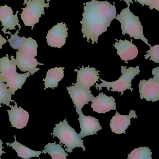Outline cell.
Returning a JSON list of instances; mask_svg holds the SVG:
<instances>
[{"label": "cell", "mask_w": 159, "mask_h": 159, "mask_svg": "<svg viewBox=\"0 0 159 159\" xmlns=\"http://www.w3.org/2000/svg\"><path fill=\"white\" fill-rule=\"evenodd\" d=\"M149 8L152 10L153 9H156L158 10L159 12V0H154L153 3L149 6Z\"/></svg>", "instance_id": "obj_28"}, {"label": "cell", "mask_w": 159, "mask_h": 159, "mask_svg": "<svg viewBox=\"0 0 159 159\" xmlns=\"http://www.w3.org/2000/svg\"><path fill=\"white\" fill-rule=\"evenodd\" d=\"M152 154L153 152L147 147H138L131 151L128 159H153Z\"/></svg>", "instance_id": "obj_23"}, {"label": "cell", "mask_w": 159, "mask_h": 159, "mask_svg": "<svg viewBox=\"0 0 159 159\" xmlns=\"http://www.w3.org/2000/svg\"><path fill=\"white\" fill-rule=\"evenodd\" d=\"M17 72L16 65L9 59L8 54L0 58V81L6 82L9 77Z\"/></svg>", "instance_id": "obj_18"}, {"label": "cell", "mask_w": 159, "mask_h": 159, "mask_svg": "<svg viewBox=\"0 0 159 159\" xmlns=\"http://www.w3.org/2000/svg\"><path fill=\"white\" fill-rule=\"evenodd\" d=\"M81 110L76 108V113L80 116L78 120L81 129L79 134L80 138L97 134V132L102 129L99 120L93 117L85 115Z\"/></svg>", "instance_id": "obj_8"}, {"label": "cell", "mask_w": 159, "mask_h": 159, "mask_svg": "<svg viewBox=\"0 0 159 159\" xmlns=\"http://www.w3.org/2000/svg\"><path fill=\"white\" fill-rule=\"evenodd\" d=\"M118 42L115 43L114 45L115 48L117 50V55L120 57L122 60L125 61L128 63V61L132 60L137 57L138 55V49L137 47L134 44L132 40L131 41L125 39L124 41L117 39Z\"/></svg>", "instance_id": "obj_15"}, {"label": "cell", "mask_w": 159, "mask_h": 159, "mask_svg": "<svg viewBox=\"0 0 159 159\" xmlns=\"http://www.w3.org/2000/svg\"><path fill=\"white\" fill-rule=\"evenodd\" d=\"M121 72L122 75L116 81L108 82L101 78L100 80L102 83L99 85L95 83L96 85L95 87L98 88L99 91H101L102 87H106L109 91L110 88H112L111 91L121 92V95L127 89H130L132 91L133 89L131 88L132 86V81L136 75L140 73L139 66H136L134 68L130 67L129 69H127L125 66H122Z\"/></svg>", "instance_id": "obj_4"}, {"label": "cell", "mask_w": 159, "mask_h": 159, "mask_svg": "<svg viewBox=\"0 0 159 159\" xmlns=\"http://www.w3.org/2000/svg\"><path fill=\"white\" fill-rule=\"evenodd\" d=\"M52 134L54 137L58 138L60 143L67 147L65 150L69 153H71L76 147L82 148L83 151H86L82 138L75 130L70 126L66 119L63 122L61 121L56 124V127L54 128L53 133H51V135Z\"/></svg>", "instance_id": "obj_3"}, {"label": "cell", "mask_w": 159, "mask_h": 159, "mask_svg": "<svg viewBox=\"0 0 159 159\" xmlns=\"http://www.w3.org/2000/svg\"><path fill=\"white\" fill-rule=\"evenodd\" d=\"M64 67H55L49 69L46 74V76L44 81L45 89L57 87L58 83L61 81L64 77Z\"/></svg>", "instance_id": "obj_17"}, {"label": "cell", "mask_w": 159, "mask_h": 159, "mask_svg": "<svg viewBox=\"0 0 159 159\" xmlns=\"http://www.w3.org/2000/svg\"><path fill=\"white\" fill-rule=\"evenodd\" d=\"M30 76V73L29 72L24 74L18 73L16 72L7 79L6 84L8 88V90L12 93V95H14L17 90L22 88V86Z\"/></svg>", "instance_id": "obj_20"}, {"label": "cell", "mask_w": 159, "mask_h": 159, "mask_svg": "<svg viewBox=\"0 0 159 159\" xmlns=\"http://www.w3.org/2000/svg\"><path fill=\"white\" fill-rule=\"evenodd\" d=\"M43 154H48L51 156L52 159H67L66 157L68 154L65 153L64 149L59 144L48 143L45 147L44 150L43 151Z\"/></svg>", "instance_id": "obj_21"}, {"label": "cell", "mask_w": 159, "mask_h": 159, "mask_svg": "<svg viewBox=\"0 0 159 159\" xmlns=\"http://www.w3.org/2000/svg\"><path fill=\"white\" fill-rule=\"evenodd\" d=\"M13 102L15 106L10 105L11 109L7 110L9 120L12 127L20 129L27 126L30 115L22 107H18L17 104L14 100Z\"/></svg>", "instance_id": "obj_13"}, {"label": "cell", "mask_w": 159, "mask_h": 159, "mask_svg": "<svg viewBox=\"0 0 159 159\" xmlns=\"http://www.w3.org/2000/svg\"><path fill=\"white\" fill-rule=\"evenodd\" d=\"M120 1H124V2H126V3L128 5V7H129L130 6L131 3H133L132 0H120ZM135 1L138 2L142 5L148 6H149L153 3L154 0H135Z\"/></svg>", "instance_id": "obj_27"}, {"label": "cell", "mask_w": 159, "mask_h": 159, "mask_svg": "<svg viewBox=\"0 0 159 159\" xmlns=\"http://www.w3.org/2000/svg\"><path fill=\"white\" fill-rule=\"evenodd\" d=\"M20 29L21 28H19L18 30H17L14 34H11L10 31L7 32H6L5 33L9 34L10 35V38H8V42H9L10 46L14 49H17L18 50H19L21 48L24 43L25 38L24 36L20 37L18 35L19 31Z\"/></svg>", "instance_id": "obj_25"}, {"label": "cell", "mask_w": 159, "mask_h": 159, "mask_svg": "<svg viewBox=\"0 0 159 159\" xmlns=\"http://www.w3.org/2000/svg\"><path fill=\"white\" fill-rule=\"evenodd\" d=\"M91 107L93 111L99 114H105L112 110H116L115 99L107 96L102 92L100 93L92 101Z\"/></svg>", "instance_id": "obj_16"}, {"label": "cell", "mask_w": 159, "mask_h": 159, "mask_svg": "<svg viewBox=\"0 0 159 159\" xmlns=\"http://www.w3.org/2000/svg\"><path fill=\"white\" fill-rule=\"evenodd\" d=\"M83 4L84 12L80 21L82 37L87 38L88 42L91 39L92 44L97 43L100 35L107 31L111 21L116 18V6L107 1L97 0H92Z\"/></svg>", "instance_id": "obj_1"}, {"label": "cell", "mask_w": 159, "mask_h": 159, "mask_svg": "<svg viewBox=\"0 0 159 159\" xmlns=\"http://www.w3.org/2000/svg\"><path fill=\"white\" fill-rule=\"evenodd\" d=\"M18 12L17 10L16 14L14 15L13 10L10 7L6 5L0 7V21L3 27L2 30L4 33H6L7 30H16V26L21 28V26L19 23Z\"/></svg>", "instance_id": "obj_14"}, {"label": "cell", "mask_w": 159, "mask_h": 159, "mask_svg": "<svg viewBox=\"0 0 159 159\" xmlns=\"http://www.w3.org/2000/svg\"><path fill=\"white\" fill-rule=\"evenodd\" d=\"M67 89L75 107L77 109H82L85 105L89 104V102L92 101L95 98L92 94L90 89L75 85L70 86L69 87H67Z\"/></svg>", "instance_id": "obj_9"}, {"label": "cell", "mask_w": 159, "mask_h": 159, "mask_svg": "<svg viewBox=\"0 0 159 159\" xmlns=\"http://www.w3.org/2000/svg\"><path fill=\"white\" fill-rule=\"evenodd\" d=\"M15 142L10 144L7 143L6 145L8 147H12V148L16 152L17 156L19 157L24 159H29L34 157H38L42 154V151H34L28 148L27 147L17 142L16 139V135L14 136Z\"/></svg>", "instance_id": "obj_19"}, {"label": "cell", "mask_w": 159, "mask_h": 159, "mask_svg": "<svg viewBox=\"0 0 159 159\" xmlns=\"http://www.w3.org/2000/svg\"><path fill=\"white\" fill-rule=\"evenodd\" d=\"M68 29L63 22L58 23L50 29L46 36L48 45L52 48H61L66 43Z\"/></svg>", "instance_id": "obj_6"}, {"label": "cell", "mask_w": 159, "mask_h": 159, "mask_svg": "<svg viewBox=\"0 0 159 159\" xmlns=\"http://www.w3.org/2000/svg\"><path fill=\"white\" fill-rule=\"evenodd\" d=\"M6 84L0 81V107H2L1 104H5L10 106V103L13 102L12 100V94L7 89Z\"/></svg>", "instance_id": "obj_24"}, {"label": "cell", "mask_w": 159, "mask_h": 159, "mask_svg": "<svg viewBox=\"0 0 159 159\" xmlns=\"http://www.w3.org/2000/svg\"><path fill=\"white\" fill-rule=\"evenodd\" d=\"M147 54L145 55V59H149L156 63H159V45L150 46V49L146 51Z\"/></svg>", "instance_id": "obj_26"}, {"label": "cell", "mask_w": 159, "mask_h": 159, "mask_svg": "<svg viewBox=\"0 0 159 159\" xmlns=\"http://www.w3.org/2000/svg\"><path fill=\"white\" fill-rule=\"evenodd\" d=\"M48 2H50V0H46Z\"/></svg>", "instance_id": "obj_32"}, {"label": "cell", "mask_w": 159, "mask_h": 159, "mask_svg": "<svg viewBox=\"0 0 159 159\" xmlns=\"http://www.w3.org/2000/svg\"><path fill=\"white\" fill-rule=\"evenodd\" d=\"M115 19L121 24L122 34L124 35L128 34L131 38L141 39L147 45L151 46L148 44V40L144 35L143 29L139 17L131 11L129 7L122 9L120 14L117 15Z\"/></svg>", "instance_id": "obj_2"}, {"label": "cell", "mask_w": 159, "mask_h": 159, "mask_svg": "<svg viewBox=\"0 0 159 159\" xmlns=\"http://www.w3.org/2000/svg\"><path fill=\"white\" fill-rule=\"evenodd\" d=\"M46 0H24L23 5L26 7L22 8L21 19L26 26L32 27L33 30L38 23L42 15H44V8H48L49 2L46 3Z\"/></svg>", "instance_id": "obj_5"}, {"label": "cell", "mask_w": 159, "mask_h": 159, "mask_svg": "<svg viewBox=\"0 0 159 159\" xmlns=\"http://www.w3.org/2000/svg\"><path fill=\"white\" fill-rule=\"evenodd\" d=\"M152 74L159 81V67H156L152 70Z\"/></svg>", "instance_id": "obj_29"}, {"label": "cell", "mask_w": 159, "mask_h": 159, "mask_svg": "<svg viewBox=\"0 0 159 159\" xmlns=\"http://www.w3.org/2000/svg\"><path fill=\"white\" fill-rule=\"evenodd\" d=\"M7 42L6 39L0 35V49L2 48V45L5 44Z\"/></svg>", "instance_id": "obj_30"}, {"label": "cell", "mask_w": 159, "mask_h": 159, "mask_svg": "<svg viewBox=\"0 0 159 159\" xmlns=\"http://www.w3.org/2000/svg\"><path fill=\"white\" fill-rule=\"evenodd\" d=\"M3 144V143H2V140L0 139V159H1V157L2 154H5V152H4V151L3 152V151H2V149L4 148L2 146Z\"/></svg>", "instance_id": "obj_31"}, {"label": "cell", "mask_w": 159, "mask_h": 159, "mask_svg": "<svg viewBox=\"0 0 159 159\" xmlns=\"http://www.w3.org/2000/svg\"><path fill=\"white\" fill-rule=\"evenodd\" d=\"M77 72V82L75 85L85 88L90 89L91 87L94 86L96 82L99 81L100 77L98 73L100 71H96L94 67H82L79 70H75Z\"/></svg>", "instance_id": "obj_10"}, {"label": "cell", "mask_w": 159, "mask_h": 159, "mask_svg": "<svg viewBox=\"0 0 159 159\" xmlns=\"http://www.w3.org/2000/svg\"><path fill=\"white\" fill-rule=\"evenodd\" d=\"M140 98L153 102L159 100V81L155 77L148 80H140L139 86Z\"/></svg>", "instance_id": "obj_7"}, {"label": "cell", "mask_w": 159, "mask_h": 159, "mask_svg": "<svg viewBox=\"0 0 159 159\" xmlns=\"http://www.w3.org/2000/svg\"><path fill=\"white\" fill-rule=\"evenodd\" d=\"M38 47L36 40L32 37H25L24 43L20 49L18 51L26 53L31 57L35 58L37 55V49Z\"/></svg>", "instance_id": "obj_22"}, {"label": "cell", "mask_w": 159, "mask_h": 159, "mask_svg": "<svg viewBox=\"0 0 159 159\" xmlns=\"http://www.w3.org/2000/svg\"><path fill=\"white\" fill-rule=\"evenodd\" d=\"M136 112L131 110L128 115H123L118 112H116V115L110 120V126L112 131L116 134H126V130L131 125V119L137 118Z\"/></svg>", "instance_id": "obj_12"}, {"label": "cell", "mask_w": 159, "mask_h": 159, "mask_svg": "<svg viewBox=\"0 0 159 159\" xmlns=\"http://www.w3.org/2000/svg\"><path fill=\"white\" fill-rule=\"evenodd\" d=\"M16 59L13 56H11V60L15 62L19 70L22 72H28L31 75L34 74L40 68H37L38 65H44L38 62L34 57H31L26 53L21 51H17Z\"/></svg>", "instance_id": "obj_11"}]
</instances>
